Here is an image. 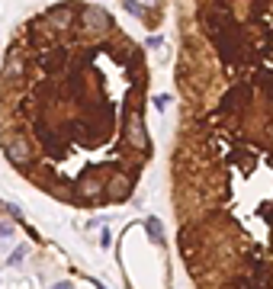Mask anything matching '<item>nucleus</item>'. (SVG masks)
Masks as SVG:
<instances>
[{
	"label": "nucleus",
	"mask_w": 273,
	"mask_h": 289,
	"mask_svg": "<svg viewBox=\"0 0 273 289\" xmlns=\"http://www.w3.org/2000/svg\"><path fill=\"white\" fill-rule=\"evenodd\" d=\"M7 158L13 161L16 167H29L32 164V151H29V144L23 138H10L7 141Z\"/></svg>",
	"instance_id": "f257e3e1"
},
{
	"label": "nucleus",
	"mask_w": 273,
	"mask_h": 289,
	"mask_svg": "<svg viewBox=\"0 0 273 289\" xmlns=\"http://www.w3.org/2000/svg\"><path fill=\"white\" fill-rule=\"evenodd\" d=\"M129 190H132V180L113 177L110 183H106V196H110V199H122V196H129Z\"/></svg>",
	"instance_id": "f03ea898"
},
{
	"label": "nucleus",
	"mask_w": 273,
	"mask_h": 289,
	"mask_svg": "<svg viewBox=\"0 0 273 289\" xmlns=\"http://www.w3.org/2000/svg\"><path fill=\"white\" fill-rule=\"evenodd\" d=\"M148 232H151L154 241H164V238H161V222H158V219H151V222H148Z\"/></svg>",
	"instance_id": "7ed1b4c3"
}]
</instances>
